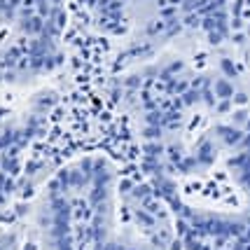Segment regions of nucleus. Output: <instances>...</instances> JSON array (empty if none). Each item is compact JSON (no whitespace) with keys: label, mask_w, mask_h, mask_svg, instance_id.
Returning a JSON list of instances; mask_svg holds the SVG:
<instances>
[]
</instances>
